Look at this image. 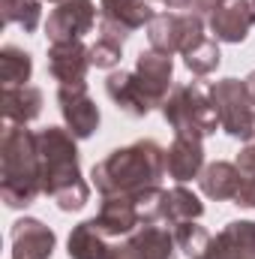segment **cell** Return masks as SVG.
<instances>
[{"label": "cell", "mask_w": 255, "mask_h": 259, "mask_svg": "<svg viewBox=\"0 0 255 259\" xmlns=\"http://www.w3.org/2000/svg\"><path fill=\"white\" fill-rule=\"evenodd\" d=\"M222 3H225V0H192L189 9L195 12V15H201V18H204V15H213Z\"/></svg>", "instance_id": "4dcf8cb0"}, {"label": "cell", "mask_w": 255, "mask_h": 259, "mask_svg": "<svg viewBox=\"0 0 255 259\" xmlns=\"http://www.w3.org/2000/svg\"><path fill=\"white\" fill-rule=\"evenodd\" d=\"M0 196L6 208H30L42 196L39 139L24 124H6L0 139Z\"/></svg>", "instance_id": "3957f363"}, {"label": "cell", "mask_w": 255, "mask_h": 259, "mask_svg": "<svg viewBox=\"0 0 255 259\" xmlns=\"http://www.w3.org/2000/svg\"><path fill=\"white\" fill-rule=\"evenodd\" d=\"M147 42L159 55H177V12H156L147 24Z\"/></svg>", "instance_id": "603a6c76"}, {"label": "cell", "mask_w": 255, "mask_h": 259, "mask_svg": "<svg viewBox=\"0 0 255 259\" xmlns=\"http://www.w3.org/2000/svg\"><path fill=\"white\" fill-rule=\"evenodd\" d=\"M183 64L189 69L192 75H210V72H216L219 64H222V52H219V39H210V36H204L192 52L183 55Z\"/></svg>", "instance_id": "484cf974"}, {"label": "cell", "mask_w": 255, "mask_h": 259, "mask_svg": "<svg viewBox=\"0 0 255 259\" xmlns=\"http://www.w3.org/2000/svg\"><path fill=\"white\" fill-rule=\"evenodd\" d=\"M135 72H138V78L144 81V88H147V94L153 97V103L156 106H162L165 103V97L171 94V78H174V61H171V55H159V52H153V49H147V52H141L138 58H135Z\"/></svg>", "instance_id": "2e32d148"}, {"label": "cell", "mask_w": 255, "mask_h": 259, "mask_svg": "<svg viewBox=\"0 0 255 259\" xmlns=\"http://www.w3.org/2000/svg\"><path fill=\"white\" fill-rule=\"evenodd\" d=\"M156 12L150 9V0H102L99 3V36L126 42L129 33L138 27H147Z\"/></svg>", "instance_id": "52a82bcc"}, {"label": "cell", "mask_w": 255, "mask_h": 259, "mask_svg": "<svg viewBox=\"0 0 255 259\" xmlns=\"http://www.w3.org/2000/svg\"><path fill=\"white\" fill-rule=\"evenodd\" d=\"M171 232H174L177 250H183L189 259H201L204 256V250H207V244H210V238H213L198 220H183V223H177Z\"/></svg>", "instance_id": "d4e9b609"}, {"label": "cell", "mask_w": 255, "mask_h": 259, "mask_svg": "<svg viewBox=\"0 0 255 259\" xmlns=\"http://www.w3.org/2000/svg\"><path fill=\"white\" fill-rule=\"evenodd\" d=\"M132 247L138 259H177V241H174V232L159 226V223H147V226H138L132 235H129Z\"/></svg>", "instance_id": "44dd1931"}, {"label": "cell", "mask_w": 255, "mask_h": 259, "mask_svg": "<svg viewBox=\"0 0 255 259\" xmlns=\"http://www.w3.org/2000/svg\"><path fill=\"white\" fill-rule=\"evenodd\" d=\"M210 100L219 115V130L231 139L249 142L255 136V103L249 97L246 81L240 78H219L210 84Z\"/></svg>", "instance_id": "5b68a950"}, {"label": "cell", "mask_w": 255, "mask_h": 259, "mask_svg": "<svg viewBox=\"0 0 255 259\" xmlns=\"http://www.w3.org/2000/svg\"><path fill=\"white\" fill-rule=\"evenodd\" d=\"M120 58H123V42H117V39L99 36L90 46V64L96 69H114V66H120Z\"/></svg>", "instance_id": "83f0119b"}, {"label": "cell", "mask_w": 255, "mask_h": 259, "mask_svg": "<svg viewBox=\"0 0 255 259\" xmlns=\"http://www.w3.org/2000/svg\"><path fill=\"white\" fill-rule=\"evenodd\" d=\"M3 21L18 24L24 33H33L42 21V0H0Z\"/></svg>", "instance_id": "cb8c5ba5"}, {"label": "cell", "mask_w": 255, "mask_h": 259, "mask_svg": "<svg viewBox=\"0 0 255 259\" xmlns=\"http://www.w3.org/2000/svg\"><path fill=\"white\" fill-rule=\"evenodd\" d=\"M66 253H69V259H111L114 244H108V238L96 229V223L90 217V220H81L78 226H72Z\"/></svg>", "instance_id": "d6986e66"}, {"label": "cell", "mask_w": 255, "mask_h": 259, "mask_svg": "<svg viewBox=\"0 0 255 259\" xmlns=\"http://www.w3.org/2000/svg\"><path fill=\"white\" fill-rule=\"evenodd\" d=\"M162 118L174 136H189V139H207L219 130V115L210 100V91H204L198 81L189 84H174L165 103L159 106Z\"/></svg>", "instance_id": "277c9868"}, {"label": "cell", "mask_w": 255, "mask_h": 259, "mask_svg": "<svg viewBox=\"0 0 255 259\" xmlns=\"http://www.w3.org/2000/svg\"><path fill=\"white\" fill-rule=\"evenodd\" d=\"M48 3H54V6H57V3H63V0H48Z\"/></svg>", "instance_id": "836d02e7"}, {"label": "cell", "mask_w": 255, "mask_h": 259, "mask_svg": "<svg viewBox=\"0 0 255 259\" xmlns=\"http://www.w3.org/2000/svg\"><path fill=\"white\" fill-rule=\"evenodd\" d=\"M165 178V148L153 139H138L114 148L90 169V181L102 196H138L159 187Z\"/></svg>", "instance_id": "6da1fadb"}, {"label": "cell", "mask_w": 255, "mask_h": 259, "mask_svg": "<svg viewBox=\"0 0 255 259\" xmlns=\"http://www.w3.org/2000/svg\"><path fill=\"white\" fill-rule=\"evenodd\" d=\"M99 21V9L93 0H63L48 12L45 36L48 42H75L90 33Z\"/></svg>", "instance_id": "8992f818"}, {"label": "cell", "mask_w": 255, "mask_h": 259, "mask_svg": "<svg viewBox=\"0 0 255 259\" xmlns=\"http://www.w3.org/2000/svg\"><path fill=\"white\" fill-rule=\"evenodd\" d=\"M105 94H108V100L117 106V112H123L129 118H147L153 109H156V103H153V97L147 94V88H144V81L138 78V72L132 69H114L108 78H105Z\"/></svg>", "instance_id": "9c48e42d"}, {"label": "cell", "mask_w": 255, "mask_h": 259, "mask_svg": "<svg viewBox=\"0 0 255 259\" xmlns=\"http://www.w3.org/2000/svg\"><path fill=\"white\" fill-rule=\"evenodd\" d=\"M33 75V58L18 49V46H3L0 49V78L3 88H15V84H27Z\"/></svg>", "instance_id": "7402d4cb"}, {"label": "cell", "mask_w": 255, "mask_h": 259, "mask_svg": "<svg viewBox=\"0 0 255 259\" xmlns=\"http://www.w3.org/2000/svg\"><path fill=\"white\" fill-rule=\"evenodd\" d=\"M204 214V202L198 199V193H192L189 187L177 184L171 190H162V199H159V223L165 226H177L183 220H198Z\"/></svg>", "instance_id": "ffe728a7"}, {"label": "cell", "mask_w": 255, "mask_h": 259, "mask_svg": "<svg viewBox=\"0 0 255 259\" xmlns=\"http://www.w3.org/2000/svg\"><path fill=\"white\" fill-rule=\"evenodd\" d=\"M93 223L105 238L132 235L141 226V211H138L135 196H102V205H99Z\"/></svg>", "instance_id": "5bb4252c"}, {"label": "cell", "mask_w": 255, "mask_h": 259, "mask_svg": "<svg viewBox=\"0 0 255 259\" xmlns=\"http://www.w3.org/2000/svg\"><path fill=\"white\" fill-rule=\"evenodd\" d=\"M168 9H189L192 6V0H162Z\"/></svg>", "instance_id": "1f68e13d"}, {"label": "cell", "mask_w": 255, "mask_h": 259, "mask_svg": "<svg viewBox=\"0 0 255 259\" xmlns=\"http://www.w3.org/2000/svg\"><path fill=\"white\" fill-rule=\"evenodd\" d=\"M42 115V91L36 84L3 88V118L6 124H30Z\"/></svg>", "instance_id": "e0dca14e"}, {"label": "cell", "mask_w": 255, "mask_h": 259, "mask_svg": "<svg viewBox=\"0 0 255 259\" xmlns=\"http://www.w3.org/2000/svg\"><path fill=\"white\" fill-rule=\"evenodd\" d=\"M39 139V166H42V193L51 196L57 208L72 214L90 202V184L81 175L78 139L66 127H45Z\"/></svg>", "instance_id": "7a4b0ae2"}, {"label": "cell", "mask_w": 255, "mask_h": 259, "mask_svg": "<svg viewBox=\"0 0 255 259\" xmlns=\"http://www.w3.org/2000/svg\"><path fill=\"white\" fill-rule=\"evenodd\" d=\"M231 202L240 205V208H255V178H240L237 196H234Z\"/></svg>", "instance_id": "f546056e"}, {"label": "cell", "mask_w": 255, "mask_h": 259, "mask_svg": "<svg viewBox=\"0 0 255 259\" xmlns=\"http://www.w3.org/2000/svg\"><path fill=\"white\" fill-rule=\"evenodd\" d=\"M201 259H255V220L225 223L210 238Z\"/></svg>", "instance_id": "7c38bea8"}, {"label": "cell", "mask_w": 255, "mask_h": 259, "mask_svg": "<svg viewBox=\"0 0 255 259\" xmlns=\"http://www.w3.org/2000/svg\"><path fill=\"white\" fill-rule=\"evenodd\" d=\"M12 259H51L57 247V235L36 217H21L12 223Z\"/></svg>", "instance_id": "30bf717a"}, {"label": "cell", "mask_w": 255, "mask_h": 259, "mask_svg": "<svg viewBox=\"0 0 255 259\" xmlns=\"http://www.w3.org/2000/svg\"><path fill=\"white\" fill-rule=\"evenodd\" d=\"M204 166L207 163H204V145H201V139L174 136V142L165 148V175L174 178L177 184H186L192 178H198Z\"/></svg>", "instance_id": "9a60e30c"}, {"label": "cell", "mask_w": 255, "mask_h": 259, "mask_svg": "<svg viewBox=\"0 0 255 259\" xmlns=\"http://www.w3.org/2000/svg\"><path fill=\"white\" fill-rule=\"evenodd\" d=\"M243 81H246V88H249V97H252V103H255V69L246 75V78H243Z\"/></svg>", "instance_id": "d6a6232c"}, {"label": "cell", "mask_w": 255, "mask_h": 259, "mask_svg": "<svg viewBox=\"0 0 255 259\" xmlns=\"http://www.w3.org/2000/svg\"><path fill=\"white\" fill-rule=\"evenodd\" d=\"M255 27V6L252 0H225L213 15H210V30L219 42L240 46Z\"/></svg>", "instance_id": "8fae6325"}, {"label": "cell", "mask_w": 255, "mask_h": 259, "mask_svg": "<svg viewBox=\"0 0 255 259\" xmlns=\"http://www.w3.org/2000/svg\"><path fill=\"white\" fill-rule=\"evenodd\" d=\"M252 6H255V0H252Z\"/></svg>", "instance_id": "d590c367"}, {"label": "cell", "mask_w": 255, "mask_h": 259, "mask_svg": "<svg viewBox=\"0 0 255 259\" xmlns=\"http://www.w3.org/2000/svg\"><path fill=\"white\" fill-rule=\"evenodd\" d=\"M57 106H60L66 130L75 139H90L99 130L102 115H99V106L93 103V97L87 94V81H81V84H60L57 88Z\"/></svg>", "instance_id": "ba28073f"}, {"label": "cell", "mask_w": 255, "mask_h": 259, "mask_svg": "<svg viewBox=\"0 0 255 259\" xmlns=\"http://www.w3.org/2000/svg\"><path fill=\"white\" fill-rule=\"evenodd\" d=\"M234 166H237L240 178H255V136L249 142H243V148L234 157Z\"/></svg>", "instance_id": "f1b7e54d"}, {"label": "cell", "mask_w": 255, "mask_h": 259, "mask_svg": "<svg viewBox=\"0 0 255 259\" xmlns=\"http://www.w3.org/2000/svg\"><path fill=\"white\" fill-rule=\"evenodd\" d=\"M90 66V46H84L81 39L48 46V72L57 84H81Z\"/></svg>", "instance_id": "4fadbf2b"}, {"label": "cell", "mask_w": 255, "mask_h": 259, "mask_svg": "<svg viewBox=\"0 0 255 259\" xmlns=\"http://www.w3.org/2000/svg\"><path fill=\"white\" fill-rule=\"evenodd\" d=\"M198 187H201V193L207 196V199H213V202H228V199L237 196L240 172H237V166L228 163V160H213V163H207V166L201 169Z\"/></svg>", "instance_id": "ac0fdd59"}, {"label": "cell", "mask_w": 255, "mask_h": 259, "mask_svg": "<svg viewBox=\"0 0 255 259\" xmlns=\"http://www.w3.org/2000/svg\"><path fill=\"white\" fill-rule=\"evenodd\" d=\"M204 18L195 12H177V55L192 52L204 39Z\"/></svg>", "instance_id": "4316f807"}, {"label": "cell", "mask_w": 255, "mask_h": 259, "mask_svg": "<svg viewBox=\"0 0 255 259\" xmlns=\"http://www.w3.org/2000/svg\"><path fill=\"white\" fill-rule=\"evenodd\" d=\"M150 3H162V0H150Z\"/></svg>", "instance_id": "e575fe53"}]
</instances>
